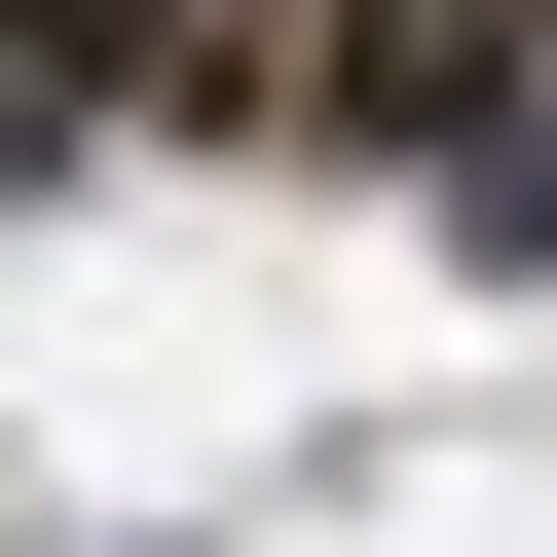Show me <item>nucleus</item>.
Here are the masks:
<instances>
[{
    "label": "nucleus",
    "mask_w": 557,
    "mask_h": 557,
    "mask_svg": "<svg viewBox=\"0 0 557 557\" xmlns=\"http://www.w3.org/2000/svg\"><path fill=\"white\" fill-rule=\"evenodd\" d=\"M0 38H186V0H0Z\"/></svg>",
    "instance_id": "nucleus-1"
}]
</instances>
